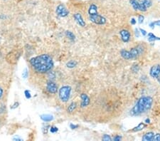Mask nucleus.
Returning <instances> with one entry per match:
<instances>
[{"label": "nucleus", "mask_w": 160, "mask_h": 141, "mask_svg": "<svg viewBox=\"0 0 160 141\" xmlns=\"http://www.w3.org/2000/svg\"><path fill=\"white\" fill-rule=\"evenodd\" d=\"M29 63L32 69L36 73L41 74L48 73L51 70L54 66L51 56L46 54L31 58L29 60Z\"/></svg>", "instance_id": "f257e3e1"}, {"label": "nucleus", "mask_w": 160, "mask_h": 141, "mask_svg": "<svg viewBox=\"0 0 160 141\" xmlns=\"http://www.w3.org/2000/svg\"><path fill=\"white\" fill-rule=\"evenodd\" d=\"M153 104V98L150 96H144L140 98L135 106L130 110V115L132 116L140 115L147 112L151 109Z\"/></svg>", "instance_id": "f03ea898"}, {"label": "nucleus", "mask_w": 160, "mask_h": 141, "mask_svg": "<svg viewBox=\"0 0 160 141\" xmlns=\"http://www.w3.org/2000/svg\"><path fill=\"white\" fill-rule=\"evenodd\" d=\"M145 51L146 46L144 44H139L134 48H132L129 51L122 49L120 51V55L124 59L130 60L137 59L140 56H142Z\"/></svg>", "instance_id": "7ed1b4c3"}, {"label": "nucleus", "mask_w": 160, "mask_h": 141, "mask_svg": "<svg viewBox=\"0 0 160 141\" xmlns=\"http://www.w3.org/2000/svg\"><path fill=\"white\" fill-rule=\"evenodd\" d=\"M88 15L90 22L97 24V25H104L107 20L104 16H101L97 12V7L95 4H91L88 8Z\"/></svg>", "instance_id": "20e7f679"}, {"label": "nucleus", "mask_w": 160, "mask_h": 141, "mask_svg": "<svg viewBox=\"0 0 160 141\" xmlns=\"http://www.w3.org/2000/svg\"><path fill=\"white\" fill-rule=\"evenodd\" d=\"M129 3L135 10H139L142 12H147L152 4L151 0H129Z\"/></svg>", "instance_id": "39448f33"}, {"label": "nucleus", "mask_w": 160, "mask_h": 141, "mask_svg": "<svg viewBox=\"0 0 160 141\" xmlns=\"http://www.w3.org/2000/svg\"><path fill=\"white\" fill-rule=\"evenodd\" d=\"M71 87L70 86H63L58 91V96L63 103H67L70 100L71 94Z\"/></svg>", "instance_id": "423d86ee"}, {"label": "nucleus", "mask_w": 160, "mask_h": 141, "mask_svg": "<svg viewBox=\"0 0 160 141\" xmlns=\"http://www.w3.org/2000/svg\"><path fill=\"white\" fill-rule=\"evenodd\" d=\"M56 13L58 16L59 17H66L69 14V11L68 10L66 7L63 4H60L56 7Z\"/></svg>", "instance_id": "0eeeda50"}, {"label": "nucleus", "mask_w": 160, "mask_h": 141, "mask_svg": "<svg viewBox=\"0 0 160 141\" xmlns=\"http://www.w3.org/2000/svg\"><path fill=\"white\" fill-rule=\"evenodd\" d=\"M46 90L51 94H56L58 92V85L52 80H49L46 82Z\"/></svg>", "instance_id": "6e6552de"}, {"label": "nucleus", "mask_w": 160, "mask_h": 141, "mask_svg": "<svg viewBox=\"0 0 160 141\" xmlns=\"http://www.w3.org/2000/svg\"><path fill=\"white\" fill-rule=\"evenodd\" d=\"M120 35L121 37V39L123 42L127 43L129 42L131 39V34L127 29H122L120 31Z\"/></svg>", "instance_id": "1a4fd4ad"}, {"label": "nucleus", "mask_w": 160, "mask_h": 141, "mask_svg": "<svg viewBox=\"0 0 160 141\" xmlns=\"http://www.w3.org/2000/svg\"><path fill=\"white\" fill-rule=\"evenodd\" d=\"M160 74V65L156 64L152 66L150 70V75L152 78H157V77Z\"/></svg>", "instance_id": "9d476101"}, {"label": "nucleus", "mask_w": 160, "mask_h": 141, "mask_svg": "<svg viewBox=\"0 0 160 141\" xmlns=\"http://www.w3.org/2000/svg\"><path fill=\"white\" fill-rule=\"evenodd\" d=\"M73 19H74V20L76 22V23L78 24L80 27H86V22L84 21L82 15L80 14V13H76V14H73Z\"/></svg>", "instance_id": "9b49d317"}, {"label": "nucleus", "mask_w": 160, "mask_h": 141, "mask_svg": "<svg viewBox=\"0 0 160 141\" xmlns=\"http://www.w3.org/2000/svg\"><path fill=\"white\" fill-rule=\"evenodd\" d=\"M80 99H81V103H80L81 108H86V107H87L90 103V98L88 97V95H86V93H82L80 94Z\"/></svg>", "instance_id": "f8f14e48"}, {"label": "nucleus", "mask_w": 160, "mask_h": 141, "mask_svg": "<svg viewBox=\"0 0 160 141\" xmlns=\"http://www.w3.org/2000/svg\"><path fill=\"white\" fill-rule=\"evenodd\" d=\"M154 133L153 132H148L143 135L142 140L144 141H152L153 140Z\"/></svg>", "instance_id": "ddd939ff"}, {"label": "nucleus", "mask_w": 160, "mask_h": 141, "mask_svg": "<svg viewBox=\"0 0 160 141\" xmlns=\"http://www.w3.org/2000/svg\"><path fill=\"white\" fill-rule=\"evenodd\" d=\"M41 119L44 122H51L54 119V116L50 114H43L40 116Z\"/></svg>", "instance_id": "4468645a"}, {"label": "nucleus", "mask_w": 160, "mask_h": 141, "mask_svg": "<svg viewBox=\"0 0 160 141\" xmlns=\"http://www.w3.org/2000/svg\"><path fill=\"white\" fill-rule=\"evenodd\" d=\"M77 108V103L76 102H72L68 106L67 108V113H73V112L76 110V109Z\"/></svg>", "instance_id": "2eb2a0df"}, {"label": "nucleus", "mask_w": 160, "mask_h": 141, "mask_svg": "<svg viewBox=\"0 0 160 141\" xmlns=\"http://www.w3.org/2000/svg\"><path fill=\"white\" fill-rule=\"evenodd\" d=\"M146 127H147V125L145 123H140L138 125H137V126L135 127L134 128H132V130H131L130 131H132V132H138V131H142V130Z\"/></svg>", "instance_id": "dca6fc26"}, {"label": "nucleus", "mask_w": 160, "mask_h": 141, "mask_svg": "<svg viewBox=\"0 0 160 141\" xmlns=\"http://www.w3.org/2000/svg\"><path fill=\"white\" fill-rule=\"evenodd\" d=\"M147 36H148V41H150V42H154L155 41L160 40V37H156V36L152 33H149Z\"/></svg>", "instance_id": "f3484780"}, {"label": "nucleus", "mask_w": 160, "mask_h": 141, "mask_svg": "<svg viewBox=\"0 0 160 141\" xmlns=\"http://www.w3.org/2000/svg\"><path fill=\"white\" fill-rule=\"evenodd\" d=\"M77 65H78V62L76 61H74V60H71V61H69L66 63V66L67 68H68V69H73V68L76 67Z\"/></svg>", "instance_id": "a211bd4d"}, {"label": "nucleus", "mask_w": 160, "mask_h": 141, "mask_svg": "<svg viewBox=\"0 0 160 141\" xmlns=\"http://www.w3.org/2000/svg\"><path fill=\"white\" fill-rule=\"evenodd\" d=\"M65 36H66L67 38H68V39H70V40L72 41H75V39H76V36L71 31H65Z\"/></svg>", "instance_id": "6ab92c4d"}, {"label": "nucleus", "mask_w": 160, "mask_h": 141, "mask_svg": "<svg viewBox=\"0 0 160 141\" xmlns=\"http://www.w3.org/2000/svg\"><path fill=\"white\" fill-rule=\"evenodd\" d=\"M155 26H157V27H160V20H157V21H155V22H152L150 24V27L152 28V29H153L154 28Z\"/></svg>", "instance_id": "aec40b11"}, {"label": "nucleus", "mask_w": 160, "mask_h": 141, "mask_svg": "<svg viewBox=\"0 0 160 141\" xmlns=\"http://www.w3.org/2000/svg\"><path fill=\"white\" fill-rule=\"evenodd\" d=\"M29 76V72H28V69H25L22 73V78H27Z\"/></svg>", "instance_id": "412c9836"}, {"label": "nucleus", "mask_w": 160, "mask_h": 141, "mask_svg": "<svg viewBox=\"0 0 160 141\" xmlns=\"http://www.w3.org/2000/svg\"><path fill=\"white\" fill-rule=\"evenodd\" d=\"M102 140L104 141H110V140H112V138H111V137L109 135L105 134L103 136Z\"/></svg>", "instance_id": "4be33fe9"}, {"label": "nucleus", "mask_w": 160, "mask_h": 141, "mask_svg": "<svg viewBox=\"0 0 160 141\" xmlns=\"http://www.w3.org/2000/svg\"><path fill=\"white\" fill-rule=\"evenodd\" d=\"M24 95H25V97L27 99H30L31 98V93H30V91H29V90H26V91H24Z\"/></svg>", "instance_id": "5701e85b"}, {"label": "nucleus", "mask_w": 160, "mask_h": 141, "mask_svg": "<svg viewBox=\"0 0 160 141\" xmlns=\"http://www.w3.org/2000/svg\"><path fill=\"white\" fill-rule=\"evenodd\" d=\"M58 128L56 126H51L50 128V132L52 133H55L56 132H58Z\"/></svg>", "instance_id": "b1692460"}, {"label": "nucleus", "mask_w": 160, "mask_h": 141, "mask_svg": "<svg viewBox=\"0 0 160 141\" xmlns=\"http://www.w3.org/2000/svg\"><path fill=\"white\" fill-rule=\"evenodd\" d=\"M144 20V16H143V15H142V14L139 15V16H138V22H139V23H140V24L143 23Z\"/></svg>", "instance_id": "393cba45"}, {"label": "nucleus", "mask_w": 160, "mask_h": 141, "mask_svg": "<svg viewBox=\"0 0 160 141\" xmlns=\"http://www.w3.org/2000/svg\"><path fill=\"white\" fill-rule=\"evenodd\" d=\"M153 140L155 141H160V133H157V134H154Z\"/></svg>", "instance_id": "a878e982"}, {"label": "nucleus", "mask_w": 160, "mask_h": 141, "mask_svg": "<svg viewBox=\"0 0 160 141\" xmlns=\"http://www.w3.org/2000/svg\"><path fill=\"white\" fill-rule=\"evenodd\" d=\"M19 106V102H15L14 104L12 105V106H11V109H13V110H14V109H16V108H17Z\"/></svg>", "instance_id": "bb28decb"}, {"label": "nucleus", "mask_w": 160, "mask_h": 141, "mask_svg": "<svg viewBox=\"0 0 160 141\" xmlns=\"http://www.w3.org/2000/svg\"><path fill=\"white\" fill-rule=\"evenodd\" d=\"M78 127H79L78 125H75V124H73V123L70 124V128H71V129H72V130L77 129Z\"/></svg>", "instance_id": "cd10ccee"}, {"label": "nucleus", "mask_w": 160, "mask_h": 141, "mask_svg": "<svg viewBox=\"0 0 160 141\" xmlns=\"http://www.w3.org/2000/svg\"><path fill=\"white\" fill-rule=\"evenodd\" d=\"M113 140H115V141H120V140H122V137L120 136V135H116V136L114 137Z\"/></svg>", "instance_id": "c85d7f7f"}, {"label": "nucleus", "mask_w": 160, "mask_h": 141, "mask_svg": "<svg viewBox=\"0 0 160 141\" xmlns=\"http://www.w3.org/2000/svg\"><path fill=\"white\" fill-rule=\"evenodd\" d=\"M140 33L142 34V36H146L147 34V31H145V30L142 29V28H140Z\"/></svg>", "instance_id": "c756f323"}, {"label": "nucleus", "mask_w": 160, "mask_h": 141, "mask_svg": "<svg viewBox=\"0 0 160 141\" xmlns=\"http://www.w3.org/2000/svg\"><path fill=\"white\" fill-rule=\"evenodd\" d=\"M130 23H131V24H132V25H135V24H136V23H137V21L135 18H132L131 21H130Z\"/></svg>", "instance_id": "7c9ffc66"}, {"label": "nucleus", "mask_w": 160, "mask_h": 141, "mask_svg": "<svg viewBox=\"0 0 160 141\" xmlns=\"http://www.w3.org/2000/svg\"><path fill=\"white\" fill-rule=\"evenodd\" d=\"M3 94H4V90H3V88L0 87V99H1V98H2Z\"/></svg>", "instance_id": "2f4dec72"}, {"label": "nucleus", "mask_w": 160, "mask_h": 141, "mask_svg": "<svg viewBox=\"0 0 160 141\" xmlns=\"http://www.w3.org/2000/svg\"><path fill=\"white\" fill-rule=\"evenodd\" d=\"M135 34H136L137 37H140V33H139V31H138V29H135Z\"/></svg>", "instance_id": "473e14b6"}, {"label": "nucleus", "mask_w": 160, "mask_h": 141, "mask_svg": "<svg viewBox=\"0 0 160 141\" xmlns=\"http://www.w3.org/2000/svg\"><path fill=\"white\" fill-rule=\"evenodd\" d=\"M150 123H151V121H150V118H147V119L145 120V123H147V124H150Z\"/></svg>", "instance_id": "72a5a7b5"}, {"label": "nucleus", "mask_w": 160, "mask_h": 141, "mask_svg": "<svg viewBox=\"0 0 160 141\" xmlns=\"http://www.w3.org/2000/svg\"><path fill=\"white\" fill-rule=\"evenodd\" d=\"M13 140H19V141H22L23 140L22 138H14V139H13Z\"/></svg>", "instance_id": "f704fd0d"}, {"label": "nucleus", "mask_w": 160, "mask_h": 141, "mask_svg": "<svg viewBox=\"0 0 160 141\" xmlns=\"http://www.w3.org/2000/svg\"><path fill=\"white\" fill-rule=\"evenodd\" d=\"M156 79L157 80V81L159 82V84H160V74L157 77V78H156Z\"/></svg>", "instance_id": "c9c22d12"}]
</instances>
